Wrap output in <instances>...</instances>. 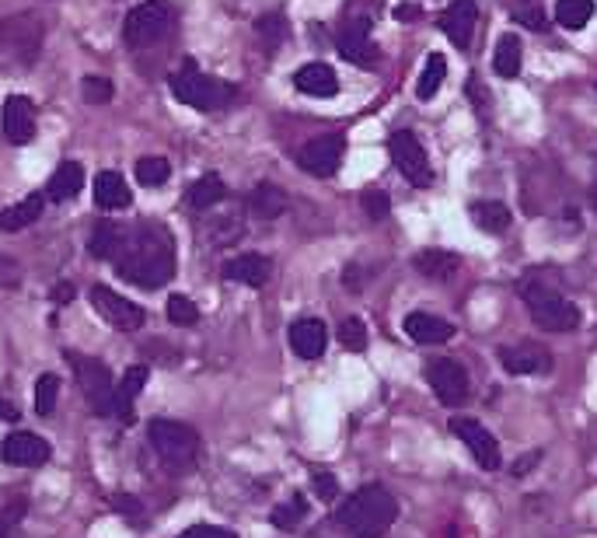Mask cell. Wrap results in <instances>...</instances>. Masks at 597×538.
<instances>
[{"label": "cell", "instance_id": "obj_1", "mask_svg": "<svg viewBox=\"0 0 597 538\" xmlns=\"http://www.w3.org/2000/svg\"><path fill=\"white\" fill-rule=\"evenodd\" d=\"M119 266V276L144 290L165 287L175 276V238L168 228L147 221L140 228H133L123 238V249L112 259Z\"/></svg>", "mask_w": 597, "mask_h": 538}, {"label": "cell", "instance_id": "obj_2", "mask_svg": "<svg viewBox=\"0 0 597 538\" xmlns=\"http://www.w3.org/2000/svg\"><path fill=\"white\" fill-rule=\"evenodd\" d=\"M395 518H398V500L378 483L360 486L357 493H350V500L336 514L339 528L350 532L353 538H381L395 525Z\"/></svg>", "mask_w": 597, "mask_h": 538}, {"label": "cell", "instance_id": "obj_3", "mask_svg": "<svg viewBox=\"0 0 597 538\" xmlns=\"http://www.w3.org/2000/svg\"><path fill=\"white\" fill-rule=\"evenodd\" d=\"M524 304H528L531 318L549 332H570L580 325V308L573 301H566L559 290H552L545 280H524L521 287Z\"/></svg>", "mask_w": 597, "mask_h": 538}, {"label": "cell", "instance_id": "obj_4", "mask_svg": "<svg viewBox=\"0 0 597 538\" xmlns=\"http://www.w3.org/2000/svg\"><path fill=\"white\" fill-rule=\"evenodd\" d=\"M175 28V7L168 0H144L123 21V39L130 49H151Z\"/></svg>", "mask_w": 597, "mask_h": 538}, {"label": "cell", "instance_id": "obj_5", "mask_svg": "<svg viewBox=\"0 0 597 538\" xmlns=\"http://www.w3.org/2000/svg\"><path fill=\"white\" fill-rule=\"evenodd\" d=\"M147 437H151L154 451H158V458L168 465V469L186 472V469H193V465H196L199 434L193 427H186V423H179V420H151Z\"/></svg>", "mask_w": 597, "mask_h": 538}, {"label": "cell", "instance_id": "obj_6", "mask_svg": "<svg viewBox=\"0 0 597 538\" xmlns=\"http://www.w3.org/2000/svg\"><path fill=\"white\" fill-rule=\"evenodd\" d=\"M172 91L182 105L199 112H213V109H224L227 102L234 98V84L217 81V77L203 74L196 67H186L182 74L172 77Z\"/></svg>", "mask_w": 597, "mask_h": 538}, {"label": "cell", "instance_id": "obj_7", "mask_svg": "<svg viewBox=\"0 0 597 538\" xmlns=\"http://www.w3.org/2000/svg\"><path fill=\"white\" fill-rule=\"evenodd\" d=\"M388 151H392V161H395L398 172H402L405 182H412V186H419V189L430 186L433 168H430V158H426L423 144L416 140V133H412V130L392 133V140H388Z\"/></svg>", "mask_w": 597, "mask_h": 538}, {"label": "cell", "instance_id": "obj_8", "mask_svg": "<svg viewBox=\"0 0 597 538\" xmlns=\"http://www.w3.org/2000/svg\"><path fill=\"white\" fill-rule=\"evenodd\" d=\"M346 154V137L343 133H325V137H315L301 147L297 154V165L308 175H318V179H329V175L339 172Z\"/></svg>", "mask_w": 597, "mask_h": 538}, {"label": "cell", "instance_id": "obj_9", "mask_svg": "<svg viewBox=\"0 0 597 538\" xmlns=\"http://www.w3.org/2000/svg\"><path fill=\"white\" fill-rule=\"evenodd\" d=\"M91 304H95L98 315H102L105 322H109L112 329H119V332H133V329H140V325L147 322V311L140 308L137 301L116 294L112 287H102V283L91 290Z\"/></svg>", "mask_w": 597, "mask_h": 538}, {"label": "cell", "instance_id": "obj_10", "mask_svg": "<svg viewBox=\"0 0 597 538\" xmlns=\"http://www.w3.org/2000/svg\"><path fill=\"white\" fill-rule=\"evenodd\" d=\"M451 434L458 437L461 444H465L468 451H472V458L479 462V469L493 472L503 465L500 458V444H496V437L489 434L486 427H482L479 420H472V416H454L451 420Z\"/></svg>", "mask_w": 597, "mask_h": 538}, {"label": "cell", "instance_id": "obj_11", "mask_svg": "<svg viewBox=\"0 0 597 538\" xmlns=\"http://www.w3.org/2000/svg\"><path fill=\"white\" fill-rule=\"evenodd\" d=\"M42 42V28L32 14L0 21V56H18L21 63H32L35 49Z\"/></svg>", "mask_w": 597, "mask_h": 538}, {"label": "cell", "instance_id": "obj_12", "mask_svg": "<svg viewBox=\"0 0 597 538\" xmlns=\"http://www.w3.org/2000/svg\"><path fill=\"white\" fill-rule=\"evenodd\" d=\"M426 381H430L433 395L444 406H461V399L468 395V371L451 357H437L426 367Z\"/></svg>", "mask_w": 597, "mask_h": 538}, {"label": "cell", "instance_id": "obj_13", "mask_svg": "<svg viewBox=\"0 0 597 538\" xmlns=\"http://www.w3.org/2000/svg\"><path fill=\"white\" fill-rule=\"evenodd\" d=\"M70 364H74V371L81 374V388L88 392V399L95 402V409L102 416L112 413V395H116V385H112L109 371H105L98 360H88V357H70Z\"/></svg>", "mask_w": 597, "mask_h": 538}, {"label": "cell", "instance_id": "obj_14", "mask_svg": "<svg viewBox=\"0 0 597 538\" xmlns=\"http://www.w3.org/2000/svg\"><path fill=\"white\" fill-rule=\"evenodd\" d=\"M339 53L357 67H374L378 63V46L371 42V18H353L339 32Z\"/></svg>", "mask_w": 597, "mask_h": 538}, {"label": "cell", "instance_id": "obj_15", "mask_svg": "<svg viewBox=\"0 0 597 538\" xmlns=\"http://www.w3.org/2000/svg\"><path fill=\"white\" fill-rule=\"evenodd\" d=\"M0 458H4L7 465H18V469H35V465L49 462V444L42 441L39 434H25V430H18V434L4 437V444H0Z\"/></svg>", "mask_w": 597, "mask_h": 538}, {"label": "cell", "instance_id": "obj_16", "mask_svg": "<svg viewBox=\"0 0 597 538\" xmlns=\"http://www.w3.org/2000/svg\"><path fill=\"white\" fill-rule=\"evenodd\" d=\"M0 123H4V137L11 144H28L35 137V105L25 95H11L4 102Z\"/></svg>", "mask_w": 597, "mask_h": 538}, {"label": "cell", "instance_id": "obj_17", "mask_svg": "<svg viewBox=\"0 0 597 538\" xmlns=\"http://www.w3.org/2000/svg\"><path fill=\"white\" fill-rule=\"evenodd\" d=\"M500 364L507 367V374H542L552 367V357L538 343H517V346H503Z\"/></svg>", "mask_w": 597, "mask_h": 538}, {"label": "cell", "instance_id": "obj_18", "mask_svg": "<svg viewBox=\"0 0 597 538\" xmlns=\"http://www.w3.org/2000/svg\"><path fill=\"white\" fill-rule=\"evenodd\" d=\"M475 18H479V7H475V0H454V4L440 14V28H444V35L454 42V46L468 49L472 32H475Z\"/></svg>", "mask_w": 597, "mask_h": 538}, {"label": "cell", "instance_id": "obj_19", "mask_svg": "<svg viewBox=\"0 0 597 538\" xmlns=\"http://www.w3.org/2000/svg\"><path fill=\"white\" fill-rule=\"evenodd\" d=\"M325 343H329V332H325L322 318H297L290 325V346H294L297 357L315 360L325 353Z\"/></svg>", "mask_w": 597, "mask_h": 538}, {"label": "cell", "instance_id": "obj_20", "mask_svg": "<svg viewBox=\"0 0 597 538\" xmlns=\"http://www.w3.org/2000/svg\"><path fill=\"white\" fill-rule=\"evenodd\" d=\"M294 84L301 95H311V98H332L339 95V77L336 70L329 67V63H308V67H301L294 74Z\"/></svg>", "mask_w": 597, "mask_h": 538}, {"label": "cell", "instance_id": "obj_21", "mask_svg": "<svg viewBox=\"0 0 597 538\" xmlns=\"http://www.w3.org/2000/svg\"><path fill=\"white\" fill-rule=\"evenodd\" d=\"M405 332H409L416 343L433 346V343H447V339L454 336V325L437 315H426V311H412V315H405Z\"/></svg>", "mask_w": 597, "mask_h": 538}, {"label": "cell", "instance_id": "obj_22", "mask_svg": "<svg viewBox=\"0 0 597 538\" xmlns=\"http://www.w3.org/2000/svg\"><path fill=\"white\" fill-rule=\"evenodd\" d=\"M269 273H273V263H269L266 256H255V252H245V256L231 259V263L224 266L227 280L245 283V287H262V283L269 280Z\"/></svg>", "mask_w": 597, "mask_h": 538}, {"label": "cell", "instance_id": "obj_23", "mask_svg": "<svg viewBox=\"0 0 597 538\" xmlns=\"http://www.w3.org/2000/svg\"><path fill=\"white\" fill-rule=\"evenodd\" d=\"M287 210V193L273 182H259V186L248 193V214L259 217V221H273Z\"/></svg>", "mask_w": 597, "mask_h": 538}, {"label": "cell", "instance_id": "obj_24", "mask_svg": "<svg viewBox=\"0 0 597 538\" xmlns=\"http://www.w3.org/2000/svg\"><path fill=\"white\" fill-rule=\"evenodd\" d=\"M130 186L119 172H102L95 179V203L102 210H126L130 207Z\"/></svg>", "mask_w": 597, "mask_h": 538}, {"label": "cell", "instance_id": "obj_25", "mask_svg": "<svg viewBox=\"0 0 597 538\" xmlns=\"http://www.w3.org/2000/svg\"><path fill=\"white\" fill-rule=\"evenodd\" d=\"M416 269H419V276H426V280L444 283L461 269V259L454 256V252H444V249H426L416 256Z\"/></svg>", "mask_w": 597, "mask_h": 538}, {"label": "cell", "instance_id": "obj_26", "mask_svg": "<svg viewBox=\"0 0 597 538\" xmlns=\"http://www.w3.org/2000/svg\"><path fill=\"white\" fill-rule=\"evenodd\" d=\"M81 186H84V168L77 165V161H63V165L49 175V200L56 203L70 200V196L81 193Z\"/></svg>", "mask_w": 597, "mask_h": 538}, {"label": "cell", "instance_id": "obj_27", "mask_svg": "<svg viewBox=\"0 0 597 538\" xmlns=\"http://www.w3.org/2000/svg\"><path fill=\"white\" fill-rule=\"evenodd\" d=\"M144 385H147V367H130V371L123 374V381L116 385V395H112V413H116V416L130 413L133 399L144 392Z\"/></svg>", "mask_w": 597, "mask_h": 538}, {"label": "cell", "instance_id": "obj_28", "mask_svg": "<svg viewBox=\"0 0 597 538\" xmlns=\"http://www.w3.org/2000/svg\"><path fill=\"white\" fill-rule=\"evenodd\" d=\"M42 196L39 193H32L28 200H21V203H14V207H7V210H0V231H21V228H28V224H35L39 221V214H42Z\"/></svg>", "mask_w": 597, "mask_h": 538}, {"label": "cell", "instance_id": "obj_29", "mask_svg": "<svg viewBox=\"0 0 597 538\" xmlns=\"http://www.w3.org/2000/svg\"><path fill=\"white\" fill-rule=\"evenodd\" d=\"M472 221H475V228L489 231V235H503L514 217H510V210L503 207V203L482 200V203H472Z\"/></svg>", "mask_w": 597, "mask_h": 538}, {"label": "cell", "instance_id": "obj_30", "mask_svg": "<svg viewBox=\"0 0 597 538\" xmlns=\"http://www.w3.org/2000/svg\"><path fill=\"white\" fill-rule=\"evenodd\" d=\"M227 196V186L220 175H203L189 186V207L193 210H210L213 203H220Z\"/></svg>", "mask_w": 597, "mask_h": 538}, {"label": "cell", "instance_id": "obj_31", "mask_svg": "<svg viewBox=\"0 0 597 538\" xmlns=\"http://www.w3.org/2000/svg\"><path fill=\"white\" fill-rule=\"evenodd\" d=\"M493 70L500 77H507V81L521 74V42H517V35H500L496 56H493Z\"/></svg>", "mask_w": 597, "mask_h": 538}, {"label": "cell", "instance_id": "obj_32", "mask_svg": "<svg viewBox=\"0 0 597 538\" xmlns=\"http://www.w3.org/2000/svg\"><path fill=\"white\" fill-rule=\"evenodd\" d=\"M444 77H447V60L440 53H430V60H426L423 74H419V84H416L419 102H430V98L440 91V84H444Z\"/></svg>", "mask_w": 597, "mask_h": 538}, {"label": "cell", "instance_id": "obj_33", "mask_svg": "<svg viewBox=\"0 0 597 538\" xmlns=\"http://www.w3.org/2000/svg\"><path fill=\"white\" fill-rule=\"evenodd\" d=\"M123 238L126 231L119 228V224H98L95 235H91V252H95L98 259H116L119 249H123Z\"/></svg>", "mask_w": 597, "mask_h": 538}, {"label": "cell", "instance_id": "obj_34", "mask_svg": "<svg viewBox=\"0 0 597 538\" xmlns=\"http://www.w3.org/2000/svg\"><path fill=\"white\" fill-rule=\"evenodd\" d=\"M594 18V0H559L556 4V21L563 28H584Z\"/></svg>", "mask_w": 597, "mask_h": 538}, {"label": "cell", "instance_id": "obj_35", "mask_svg": "<svg viewBox=\"0 0 597 538\" xmlns=\"http://www.w3.org/2000/svg\"><path fill=\"white\" fill-rule=\"evenodd\" d=\"M172 179V165H168V158H140L137 161V182L147 189H158L165 186V182Z\"/></svg>", "mask_w": 597, "mask_h": 538}, {"label": "cell", "instance_id": "obj_36", "mask_svg": "<svg viewBox=\"0 0 597 538\" xmlns=\"http://www.w3.org/2000/svg\"><path fill=\"white\" fill-rule=\"evenodd\" d=\"M56 399H60V378H56V374H42V378L35 381V409H39V416L53 413Z\"/></svg>", "mask_w": 597, "mask_h": 538}, {"label": "cell", "instance_id": "obj_37", "mask_svg": "<svg viewBox=\"0 0 597 538\" xmlns=\"http://www.w3.org/2000/svg\"><path fill=\"white\" fill-rule=\"evenodd\" d=\"M165 315L172 325H196L199 322V308L193 301H189L186 294H172L165 304Z\"/></svg>", "mask_w": 597, "mask_h": 538}, {"label": "cell", "instance_id": "obj_38", "mask_svg": "<svg viewBox=\"0 0 597 538\" xmlns=\"http://www.w3.org/2000/svg\"><path fill=\"white\" fill-rule=\"evenodd\" d=\"M339 343L353 353H364L367 350V325L360 322V318H346V322L339 325Z\"/></svg>", "mask_w": 597, "mask_h": 538}, {"label": "cell", "instance_id": "obj_39", "mask_svg": "<svg viewBox=\"0 0 597 538\" xmlns=\"http://www.w3.org/2000/svg\"><path fill=\"white\" fill-rule=\"evenodd\" d=\"M116 95V84L109 81V77H84L81 81V98L91 105H102L109 102V98Z\"/></svg>", "mask_w": 597, "mask_h": 538}, {"label": "cell", "instance_id": "obj_40", "mask_svg": "<svg viewBox=\"0 0 597 538\" xmlns=\"http://www.w3.org/2000/svg\"><path fill=\"white\" fill-rule=\"evenodd\" d=\"M304 511H308V507H304V497H294L290 504L276 507V511H273V525L283 528V532H290V528H297V521L304 518Z\"/></svg>", "mask_w": 597, "mask_h": 538}, {"label": "cell", "instance_id": "obj_41", "mask_svg": "<svg viewBox=\"0 0 597 538\" xmlns=\"http://www.w3.org/2000/svg\"><path fill=\"white\" fill-rule=\"evenodd\" d=\"M364 210L371 221H385L388 210H392V200H388L381 189H371V193H364Z\"/></svg>", "mask_w": 597, "mask_h": 538}, {"label": "cell", "instance_id": "obj_42", "mask_svg": "<svg viewBox=\"0 0 597 538\" xmlns=\"http://www.w3.org/2000/svg\"><path fill=\"white\" fill-rule=\"evenodd\" d=\"M259 35L269 42V46H276V42L287 35V21L280 18V14H269V18H262L259 21Z\"/></svg>", "mask_w": 597, "mask_h": 538}, {"label": "cell", "instance_id": "obj_43", "mask_svg": "<svg viewBox=\"0 0 597 538\" xmlns=\"http://www.w3.org/2000/svg\"><path fill=\"white\" fill-rule=\"evenodd\" d=\"M514 21L524 28H531V32H545L549 28V18H545V11H535V7H524V11H514Z\"/></svg>", "mask_w": 597, "mask_h": 538}, {"label": "cell", "instance_id": "obj_44", "mask_svg": "<svg viewBox=\"0 0 597 538\" xmlns=\"http://www.w3.org/2000/svg\"><path fill=\"white\" fill-rule=\"evenodd\" d=\"M175 538H238V535H234L231 528H220V525H193Z\"/></svg>", "mask_w": 597, "mask_h": 538}, {"label": "cell", "instance_id": "obj_45", "mask_svg": "<svg viewBox=\"0 0 597 538\" xmlns=\"http://www.w3.org/2000/svg\"><path fill=\"white\" fill-rule=\"evenodd\" d=\"M315 493H318V500H336L339 479L332 476V472H315Z\"/></svg>", "mask_w": 597, "mask_h": 538}, {"label": "cell", "instance_id": "obj_46", "mask_svg": "<svg viewBox=\"0 0 597 538\" xmlns=\"http://www.w3.org/2000/svg\"><path fill=\"white\" fill-rule=\"evenodd\" d=\"M18 514H21V507H14V511L0 514V538H7V532H11V528L18 525Z\"/></svg>", "mask_w": 597, "mask_h": 538}, {"label": "cell", "instance_id": "obj_47", "mask_svg": "<svg viewBox=\"0 0 597 538\" xmlns=\"http://www.w3.org/2000/svg\"><path fill=\"white\" fill-rule=\"evenodd\" d=\"M0 283H18V266L11 259H0Z\"/></svg>", "mask_w": 597, "mask_h": 538}, {"label": "cell", "instance_id": "obj_48", "mask_svg": "<svg viewBox=\"0 0 597 538\" xmlns=\"http://www.w3.org/2000/svg\"><path fill=\"white\" fill-rule=\"evenodd\" d=\"M53 297H56L60 304H67L70 297H74V287H70V283H60V287H53Z\"/></svg>", "mask_w": 597, "mask_h": 538}, {"label": "cell", "instance_id": "obj_49", "mask_svg": "<svg viewBox=\"0 0 597 538\" xmlns=\"http://www.w3.org/2000/svg\"><path fill=\"white\" fill-rule=\"evenodd\" d=\"M535 462H538V451H535V455L524 458V462L514 465V476H524V472H531V469H535Z\"/></svg>", "mask_w": 597, "mask_h": 538}, {"label": "cell", "instance_id": "obj_50", "mask_svg": "<svg viewBox=\"0 0 597 538\" xmlns=\"http://www.w3.org/2000/svg\"><path fill=\"white\" fill-rule=\"evenodd\" d=\"M0 416H4V420H14V416H18V413H14L11 406H4V402H0Z\"/></svg>", "mask_w": 597, "mask_h": 538}, {"label": "cell", "instance_id": "obj_51", "mask_svg": "<svg viewBox=\"0 0 597 538\" xmlns=\"http://www.w3.org/2000/svg\"><path fill=\"white\" fill-rule=\"evenodd\" d=\"M594 210H597V186H594Z\"/></svg>", "mask_w": 597, "mask_h": 538}]
</instances>
